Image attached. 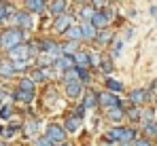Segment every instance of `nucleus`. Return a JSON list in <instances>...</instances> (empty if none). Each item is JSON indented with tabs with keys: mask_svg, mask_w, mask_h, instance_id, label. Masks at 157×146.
<instances>
[{
	"mask_svg": "<svg viewBox=\"0 0 157 146\" xmlns=\"http://www.w3.org/2000/svg\"><path fill=\"white\" fill-rule=\"evenodd\" d=\"M91 2H94V6H96V9L100 11V9L104 6V2H106V0H91Z\"/></svg>",
	"mask_w": 157,
	"mask_h": 146,
	"instance_id": "37",
	"label": "nucleus"
},
{
	"mask_svg": "<svg viewBox=\"0 0 157 146\" xmlns=\"http://www.w3.org/2000/svg\"><path fill=\"white\" fill-rule=\"evenodd\" d=\"M36 146H57V144L53 142L49 136H43V138H38V140H36Z\"/></svg>",
	"mask_w": 157,
	"mask_h": 146,
	"instance_id": "31",
	"label": "nucleus"
},
{
	"mask_svg": "<svg viewBox=\"0 0 157 146\" xmlns=\"http://www.w3.org/2000/svg\"><path fill=\"white\" fill-rule=\"evenodd\" d=\"M17 87H19V89H26V91H34V80H32V78H21Z\"/></svg>",
	"mask_w": 157,
	"mask_h": 146,
	"instance_id": "29",
	"label": "nucleus"
},
{
	"mask_svg": "<svg viewBox=\"0 0 157 146\" xmlns=\"http://www.w3.org/2000/svg\"><path fill=\"white\" fill-rule=\"evenodd\" d=\"M38 129V121H28L26 123V133H34Z\"/></svg>",
	"mask_w": 157,
	"mask_h": 146,
	"instance_id": "32",
	"label": "nucleus"
},
{
	"mask_svg": "<svg viewBox=\"0 0 157 146\" xmlns=\"http://www.w3.org/2000/svg\"><path fill=\"white\" fill-rule=\"evenodd\" d=\"M144 99H147L144 89H134V91H130V102L132 104H142Z\"/></svg>",
	"mask_w": 157,
	"mask_h": 146,
	"instance_id": "19",
	"label": "nucleus"
},
{
	"mask_svg": "<svg viewBox=\"0 0 157 146\" xmlns=\"http://www.w3.org/2000/svg\"><path fill=\"white\" fill-rule=\"evenodd\" d=\"M83 106H85V108H96V106H98V95L91 93V91H87V95L83 99Z\"/></svg>",
	"mask_w": 157,
	"mask_h": 146,
	"instance_id": "24",
	"label": "nucleus"
},
{
	"mask_svg": "<svg viewBox=\"0 0 157 146\" xmlns=\"http://www.w3.org/2000/svg\"><path fill=\"white\" fill-rule=\"evenodd\" d=\"M62 78H64V83H68V80H75V78H78L77 66H75V68H68V70H64V72H62Z\"/></svg>",
	"mask_w": 157,
	"mask_h": 146,
	"instance_id": "26",
	"label": "nucleus"
},
{
	"mask_svg": "<svg viewBox=\"0 0 157 146\" xmlns=\"http://www.w3.org/2000/svg\"><path fill=\"white\" fill-rule=\"evenodd\" d=\"M6 13H9V9H6L4 4H0V21H2V19L6 17Z\"/></svg>",
	"mask_w": 157,
	"mask_h": 146,
	"instance_id": "36",
	"label": "nucleus"
},
{
	"mask_svg": "<svg viewBox=\"0 0 157 146\" xmlns=\"http://www.w3.org/2000/svg\"><path fill=\"white\" fill-rule=\"evenodd\" d=\"M30 78H32L34 83H43V80H47V78H49V74H47V70H45V68H34Z\"/></svg>",
	"mask_w": 157,
	"mask_h": 146,
	"instance_id": "20",
	"label": "nucleus"
},
{
	"mask_svg": "<svg viewBox=\"0 0 157 146\" xmlns=\"http://www.w3.org/2000/svg\"><path fill=\"white\" fill-rule=\"evenodd\" d=\"M11 114H13L11 106H2V108H0V117H2V119H11Z\"/></svg>",
	"mask_w": 157,
	"mask_h": 146,
	"instance_id": "33",
	"label": "nucleus"
},
{
	"mask_svg": "<svg viewBox=\"0 0 157 146\" xmlns=\"http://www.w3.org/2000/svg\"><path fill=\"white\" fill-rule=\"evenodd\" d=\"M106 89L108 91H113V93H117V91H123V85L119 83V80H115V78H106Z\"/></svg>",
	"mask_w": 157,
	"mask_h": 146,
	"instance_id": "25",
	"label": "nucleus"
},
{
	"mask_svg": "<svg viewBox=\"0 0 157 146\" xmlns=\"http://www.w3.org/2000/svg\"><path fill=\"white\" fill-rule=\"evenodd\" d=\"M108 117H110L113 121H121V119L125 117V110H123V106H115V108H108Z\"/></svg>",
	"mask_w": 157,
	"mask_h": 146,
	"instance_id": "23",
	"label": "nucleus"
},
{
	"mask_svg": "<svg viewBox=\"0 0 157 146\" xmlns=\"http://www.w3.org/2000/svg\"><path fill=\"white\" fill-rule=\"evenodd\" d=\"M47 136L51 138L55 144H62V142L66 140V129L59 127V125H49V127H47Z\"/></svg>",
	"mask_w": 157,
	"mask_h": 146,
	"instance_id": "6",
	"label": "nucleus"
},
{
	"mask_svg": "<svg viewBox=\"0 0 157 146\" xmlns=\"http://www.w3.org/2000/svg\"><path fill=\"white\" fill-rule=\"evenodd\" d=\"M96 11H98L96 6H83V9H81V19H83V24H85V21H91L94 15H96Z\"/></svg>",
	"mask_w": 157,
	"mask_h": 146,
	"instance_id": "22",
	"label": "nucleus"
},
{
	"mask_svg": "<svg viewBox=\"0 0 157 146\" xmlns=\"http://www.w3.org/2000/svg\"><path fill=\"white\" fill-rule=\"evenodd\" d=\"M66 36H68V40L81 43V40H83V30H81V25H70V28L66 30Z\"/></svg>",
	"mask_w": 157,
	"mask_h": 146,
	"instance_id": "16",
	"label": "nucleus"
},
{
	"mask_svg": "<svg viewBox=\"0 0 157 146\" xmlns=\"http://www.w3.org/2000/svg\"><path fill=\"white\" fill-rule=\"evenodd\" d=\"M78 127H81V117H78V114L68 117L66 123H64V129H66V131H70V133H72V131H77Z\"/></svg>",
	"mask_w": 157,
	"mask_h": 146,
	"instance_id": "15",
	"label": "nucleus"
},
{
	"mask_svg": "<svg viewBox=\"0 0 157 146\" xmlns=\"http://www.w3.org/2000/svg\"><path fill=\"white\" fill-rule=\"evenodd\" d=\"M0 146H6V144H4V142H0Z\"/></svg>",
	"mask_w": 157,
	"mask_h": 146,
	"instance_id": "38",
	"label": "nucleus"
},
{
	"mask_svg": "<svg viewBox=\"0 0 157 146\" xmlns=\"http://www.w3.org/2000/svg\"><path fill=\"white\" fill-rule=\"evenodd\" d=\"M66 9H68V2L66 0H51L49 2V11H51L55 17L62 15V13H66Z\"/></svg>",
	"mask_w": 157,
	"mask_h": 146,
	"instance_id": "12",
	"label": "nucleus"
},
{
	"mask_svg": "<svg viewBox=\"0 0 157 146\" xmlns=\"http://www.w3.org/2000/svg\"><path fill=\"white\" fill-rule=\"evenodd\" d=\"M77 64H75V55H59L57 59H55V64H53V68L55 70H59V72H64V70H68V68H75Z\"/></svg>",
	"mask_w": 157,
	"mask_h": 146,
	"instance_id": "5",
	"label": "nucleus"
},
{
	"mask_svg": "<svg viewBox=\"0 0 157 146\" xmlns=\"http://www.w3.org/2000/svg\"><path fill=\"white\" fill-rule=\"evenodd\" d=\"M125 114L130 117L132 121H138V119L142 117V112H140V108H138V106H132V108L128 110V112H125Z\"/></svg>",
	"mask_w": 157,
	"mask_h": 146,
	"instance_id": "30",
	"label": "nucleus"
},
{
	"mask_svg": "<svg viewBox=\"0 0 157 146\" xmlns=\"http://www.w3.org/2000/svg\"><path fill=\"white\" fill-rule=\"evenodd\" d=\"M15 24L19 25L21 30H30V28L34 25L30 11H19V13H15Z\"/></svg>",
	"mask_w": 157,
	"mask_h": 146,
	"instance_id": "9",
	"label": "nucleus"
},
{
	"mask_svg": "<svg viewBox=\"0 0 157 146\" xmlns=\"http://www.w3.org/2000/svg\"><path fill=\"white\" fill-rule=\"evenodd\" d=\"M81 30H83V40H96V38H98V32H100L91 21L81 24Z\"/></svg>",
	"mask_w": 157,
	"mask_h": 146,
	"instance_id": "10",
	"label": "nucleus"
},
{
	"mask_svg": "<svg viewBox=\"0 0 157 146\" xmlns=\"http://www.w3.org/2000/svg\"><path fill=\"white\" fill-rule=\"evenodd\" d=\"M75 64L77 66H83V68H89L91 66V55L85 53V51H77L75 53Z\"/></svg>",
	"mask_w": 157,
	"mask_h": 146,
	"instance_id": "13",
	"label": "nucleus"
},
{
	"mask_svg": "<svg viewBox=\"0 0 157 146\" xmlns=\"http://www.w3.org/2000/svg\"><path fill=\"white\" fill-rule=\"evenodd\" d=\"M26 6L30 13H40L45 9V0H26Z\"/></svg>",
	"mask_w": 157,
	"mask_h": 146,
	"instance_id": "18",
	"label": "nucleus"
},
{
	"mask_svg": "<svg viewBox=\"0 0 157 146\" xmlns=\"http://www.w3.org/2000/svg\"><path fill=\"white\" fill-rule=\"evenodd\" d=\"M77 51H78V43L77 40H68V43L62 45V53H64V55H75Z\"/></svg>",
	"mask_w": 157,
	"mask_h": 146,
	"instance_id": "21",
	"label": "nucleus"
},
{
	"mask_svg": "<svg viewBox=\"0 0 157 146\" xmlns=\"http://www.w3.org/2000/svg\"><path fill=\"white\" fill-rule=\"evenodd\" d=\"M70 25H72V15L62 13V15L55 17V21H53V30H55V32H66Z\"/></svg>",
	"mask_w": 157,
	"mask_h": 146,
	"instance_id": "4",
	"label": "nucleus"
},
{
	"mask_svg": "<svg viewBox=\"0 0 157 146\" xmlns=\"http://www.w3.org/2000/svg\"><path fill=\"white\" fill-rule=\"evenodd\" d=\"M24 43V32H21V28H9V30H4L2 34H0V47L6 49V51H11L13 47H17V45H21Z\"/></svg>",
	"mask_w": 157,
	"mask_h": 146,
	"instance_id": "1",
	"label": "nucleus"
},
{
	"mask_svg": "<svg viewBox=\"0 0 157 146\" xmlns=\"http://www.w3.org/2000/svg\"><path fill=\"white\" fill-rule=\"evenodd\" d=\"M121 51H123V40L119 38V40H115V45H113V51H110V59L119 57V55H121Z\"/></svg>",
	"mask_w": 157,
	"mask_h": 146,
	"instance_id": "27",
	"label": "nucleus"
},
{
	"mask_svg": "<svg viewBox=\"0 0 157 146\" xmlns=\"http://www.w3.org/2000/svg\"><path fill=\"white\" fill-rule=\"evenodd\" d=\"M77 2H83V0H77Z\"/></svg>",
	"mask_w": 157,
	"mask_h": 146,
	"instance_id": "39",
	"label": "nucleus"
},
{
	"mask_svg": "<svg viewBox=\"0 0 157 146\" xmlns=\"http://www.w3.org/2000/svg\"><path fill=\"white\" fill-rule=\"evenodd\" d=\"M0 108H2V104H0Z\"/></svg>",
	"mask_w": 157,
	"mask_h": 146,
	"instance_id": "40",
	"label": "nucleus"
},
{
	"mask_svg": "<svg viewBox=\"0 0 157 146\" xmlns=\"http://www.w3.org/2000/svg\"><path fill=\"white\" fill-rule=\"evenodd\" d=\"M98 104H100V106H104V108H115V106H123V104H121V99L115 95L113 91H104V93H100V95H98Z\"/></svg>",
	"mask_w": 157,
	"mask_h": 146,
	"instance_id": "3",
	"label": "nucleus"
},
{
	"mask_svg": "<svg viewBox=\"0 0 157 146\" xmlns=\"http://www.w3.org/2000/svg\"><path fill=\"white\" fill-rule=\"evenodd\" d=\"M81 93H83V80H78V78H75V80H68L66 83V95L68 97H81Z\"/></svg>",
	"mask_w": 157,
	"mask_h": 146,
	"instance_id": "8",
	"label": "nucleus"
},
{
	"mask_svg": "<svg viewBox=\"0 0 157 146\" xmlns=\"http://www.w3.org/2000/svg\"><path fill=\"white\" fill-rule=\"evenodd\" d=\"M91 24L96 25L98 30H104V28H108V24H110V13H106V11H96V15H94V19H91Z\"/></svg>",
	"mask_w": 157,
	"mask_h": 146,
	"instance_id": "7",
	"label": "nucleus"
},
{
	"mask_svg": "<svg viewBox=\"0 0 157 146\" xmlns=\"http://www.w3.org/2000/svg\"><path fill=\"white\" fill-rule=\"evenodd\" d=\"M15 72H17V68H15V62H13V59H2V62H0V76L11 78Z\"/></svg>",
	"mask_w": 157,
	"mask_h": 146,
	"instance_id": "11",
	"label": "nucleus"
},
{
	"mask_svg": "<svg viewBox=\"0 0 157 146\" xmlns=\"http://www.w3.org/2000/svg\"><path fill=\"white\" fill-rule=\"evenodd\" d=\"M134 146H151V142H149V138H136Z\"/></svg>",
	"mask_w": 157,
	"mask_h": 146,
	"instance_id": "35",
	"label": "nucleus"
},
{
	"mask_svg": "<svg viewBox=\"0 0 157 146\" xmlns=\"http://www.w3.org/2000/svg\"><path fill=\"white\" fill-rule=\"evenodd\" d=\"M100 68H102V70L108 74L110 70H113V62H110V59H102V62H100Z\"/></svg>",
	"mask_w": 157,
	"mask_h": 146,
	"instance_id": "34",
	"label": "nucleus"
},
{
	"mask_svg": "<svg viewBox=\"0 0 157 146\" xmlns=\"http://www.w3.org/2000/svg\"><path fill=\"white\" fill-rule=\"evenodd\" d=\"M32 51L34 47H30V45H17V47H13L9 51V59H13V62H21V59H30V55H32Z\"/></svg>",
	"mask_w": 157,
	"mask_h": 146,
	"instance_id": "2",
	"label": "nucleus"
},
{
	"mask_svg": "<svg viewBox=\"0 0 157 146\" xmlns=\"http://www.w3.org/2000/svg\"><path fill=\"white\" fill-rule=\"evenodd\" d=\"M113 38H115V32H113L110 28H104V30L98 32V38H96V40H98V45H108Z\"/></svg>",
	"mask_w": 157,
	"mask_h": 146,
	"instance_id": "14",
	"label": "nucleus"
},
{
	"mask_svg": "<svg viewBox=\"0 0 157 146\" xmlns=\"http://www.w3.org/2000/svg\"><path fill=\"white\" fill-rule=\"evenodd\" d=\"M13 97H15L17 102H32L34 91H26V89H19V87H17V91L13 93Z\"/></svg>",
	"mask_w": 157,
	"mask_h": 146,
	"instance_id": "17",
	"label": "nucleus"
},
{
	"mask_svg": "<svg viewBox=\"0 0 157 146\" xmlns=\"http://www.w3.org/2000/svg\"><path fill=\"white\" fill-rule=\"evenodd\" d=\"M144 133H147L149 138L157 136V123H153V121H147V123H144Z\"/></svg>",
	"mask_w": 157,
	"mask_h": 146,
	"instance_id": "28",
	"label": "nucleus"
}]
</instances>
